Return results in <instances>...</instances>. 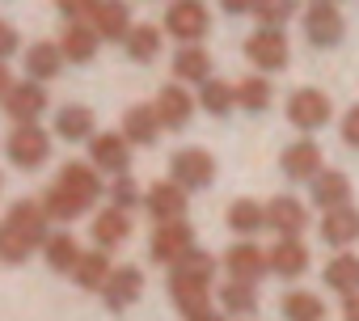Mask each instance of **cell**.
I'll return each mask as SVG.
<instances>
[{
    "instance_id": "obj_10",
    "label": "cell",
    "mask_w": 359,
    "mask_h": 321,
    "mask_svg": "<svg viewBox=\"0 0 359 321\" xmlns=\"http://www.w3.org/2000/svg\"><path fill=\"white\" fill-rule=\"evenodd\" d=\"M300 26H304V39L313 47H338L342 34H346V22H342V13L334 5H309Z\"/></svg>"
},
{
    "instance_id": "obj_7",
    "label": "cell",
    "mask_w": 359,
    "mask_h": 321,
    "mask_svg": "<svg viewBox=\"0 0 359 321\" xmlns=\"http://www.w3.org/2000/svg\"><path fill=\"white\" fill-rule=\"evenodd\" d=\"M169 296L182 313V321H208L212 317V283L203 279H187V275H173L169 271Z\"/></svg>"
},
{
    "instance_id": "obj_36",
    "label": "cell",
    "mask_w": 359,
    "mask_h": 321,
    "mask_svg": "<svg viewBox=\"0 0 359 321\" xmlns=\"http://www.w3.org/2000/svg\"><path fill=\"white\" fill-rule=\"evenodd\" d=\"M169 271H173V275H187V279H203V283H212V275H216V258H212L208 250L191 245L182 258H173V262H169Z\"/></svg>"
},
{
    "instance_id": "obj_12",
    "label": "cell",
    "mask_w": 359,
    "mask_h": 321,
    "mask_svg": "<svg viewBox=\"0 0 359 321\" xmlns=\"http://www.w3.org/2000/svg\"><path fill=\"white\" fill-rule=\"evenodd\" d=\"M191 245H195V228H191L187 220H165V224H156V233H152V241H148L152 258L165 262V266H169L173 258H182Z\"/></svg>"
},
{
    "instance_id": "obj_42",
    "label": "cell",
    "mask_w": 359,
    "mask_h": 321,
    "mask_svg": "<svg viewBox=\"0 0 359 321\" xmlns=\"http://www.w3.org/2000/svg\"><path fill=\"white\" fill-rule=\"evenodd\" d=\"M55 9H60L68 22H85V18H93L97 0H55Z\"/></svg>"
},
{
    "instance_id": "obj_33",
    "label": "cell",
    "mask_w": 359,
    "mask_h": 321,
    "mask_svg": "<svg viewBox=\"0 0 359 321\" xmlns=\"http://www.w3.org/2000/svg\"><path fill=\"white\" fill-rule=\"evenodd\" d=\"M271 81L266 76H245L241 85H233V106H241V110H250V114H262L266 106H271Z\"/></svg>"
},
{
    "instance_id": "obj_21",
    "label": "cell",
    "mask_w": 359,
    "mask_h": 321,
    "mask_svg": "<svg viewBox=\"0 0 359 321\" xmlns=\"http://www.w3.org/2000/svg\"><path fill=\"white\" fill-rule=\"evenodd\" d=\"M131 237V212H123V207H106V212H97L93 216V241H97V250H118L123 241Z\"/></svg>"
},
{
    "instance_id": "obj_1",
    "label": "cell",
    "mask_w": 359,
    "mask_h": 321,
    "mask_svg": "<svg viewBox=\"0 0 359 321\" xmlns=\"http://www.w3.org/2000/svg\"><path fill=\"white\" fill-rule=\"evenodd\" d=\"M97 199H102V174L93 165H85V160H68L55 178V186L39 199V207L47 212V220H76Z\"/></svg>"
},
{
    "instance_id": "obj_41",
    "label": "cell",
    "mask_w": 359,
    "mask_h": 321,
    "mask_svg": "<svg viewBox=\"0 0 359 321\" xmlns=\"http://www.w3.org/2000/svg\"><path fill=\"white\" fill-rule=\"evenodd\" d=\"M110 207H123V212L140 207V186H135L127 174H118V178H114V186H110Z\"/></svg>"
},
{
    "instance_id": "obj_48",
    "label": "cell",
    "mask_w": 359,
    "mask_h": 321,
    "mask_svg": "<svg viewBox=\"0 0 359 321\" xmlns=\"http://www.w3.org/2000/svg\"><path fill=\"white\" fill-rule=\"evenodd\" d=\"M313 5H334V0H313Z\"/></svg>"
},
{
    "instance_id": "obj_35",
    "label": "cell",
    "mask_w": 359,
    "mask_h": 321,
    "mask_svg": "<svg viewBox=\"0 0 359 321\" xmlns=\"http://www.w3.org/2000/svg\"><path fill=\"white\" fill-rule=\"evenodd\" d=\"M220 304H224V313H233V317L254 313V308H258V287H254L250 279H229V283L220 287Z\"/></svg>"
},
{
    "instance_id": "obj_3",
    "label": "cell",
    "mask_w": 359,
    "mask_h": 321,
    "mask_svg": "<svg viewBox=\"0 0 359 321\" xmlns=\"http://www.w3.org/2000/svg\"><path fill=\"white\" fill-rule=\"evenodd\" d=\"M212 30V13L203 0H173L165 9V34H173L177 43H199Z\"/></svg>"
},
{
    "instance_id": "obj_8",
    "label": "cell",
    "mask_w": 359,
    "mask_h": 321,
    "mask_svg": "<svg viewBox=\"0 0 359 321\" xmlns=\"http://www.w3.org/2000/svg\"><path fill=\"white\" fill-rule=\"evenodd\" d=\"M330 114H334V106L321 89H296L287 97V123L296 131H317V127L330 123Z\"/></svg>"
},
{
    "instance_id": "obj_14",
    "label": "cell",
    "mask_w": 359,
    "mask_h": 321,
    "mask_svg": "<svg viewBox=\"0 0 359 321\" xmlns=\"http://www.w3.org/2000/svg\"><path fill=\"white\" fill-rule=\"evenodd\" d=\"M309 271V245H300V237H279L266 250V275L279 279H300Z\"/></svg>"
},
{
    "instance_id": "obj_27",
    "label": "cell",
    "mask_w": 359,
    "mask_h": 321,
    "mask_svg": "<svg viewBox=\"0 0 359 321\" xmlns=\"http://www.w3.org/2000/svg\"><path fill=\"white\" fill-rule=\"evenodd\" d=\"M325 287H334L338 296H351V292H359V254H334L330 262H325Z\"/></svg>"
},
{
    "instance_id": "obj_25",
    "label": "cell",
    "mask_w": 359,
    "mask_h": 321,
    "mask_svg": "<svg viewBox=\"0 0 359 321\" xmlns=\"http://www.w3.org/2000/svg\"><path fill=\"white\" fill-rule=\"evenodd\" d=\"M173 76L187 81V85H203L212 76V55L199 47V43H187L182 51L173 55Z\"/></svg>"
},
{
    "instance_id": "obj_49",
    "label": "cell",
    "mask_w": 359,
    "mask_h": 321,
    "mask_svg": "<svg viewBox=\"0 0 359 321\" xmlns=\"http://www.w3.org/2000/svg\"><path fill=\"white\" fill-rule=\"evenodd\" d=\"M208 321H224V317H216V313H212V317H208Z\"/></svg>"
},
{
    "instance_id": "obj_38",
    "label": "cell",
    "mask_w": 359,
    "mask_h": 321,
    "mask_svg": "<svg viewBox=\"0 0 359 321\" xmlns=\"http://www.w3.org/2000/svg\"><path fill=\"white\" fill-rule=\"evenodd\" d=\"M283 317L287 321H325V304L313 292H287L283 296Z\"/></svg>"
},
{
    "instance_id": "obj_34",
    "label": "cell",
    "mask_w": 359,
    "mask_h": 321,
    "mask_svg": "<svg viewBox=\"0 0 359 321\" xmlns=\"http://www.w3.org/2000/svg\"><path fill=\"white\" fill-rule=\"evenodd\" d=\"M229 228H233L237 237H254V233H262V228H266V207L254 203V199H237V203L229 207Z\"/></svg>"
},
{
    "instance_id": "obj_24",
    "label": "cell",
    "mask_w": 359,
    "mask_h": 321,
    "mask_svg": "<svg viewBox=\"0 0 359 321\" xmlns=\"http://www.w3.org/2000/svg\"><path fill=\"white\" fill-rule=\"evenodd\" d=\"M93 131H97V114L89 106H64L55 114V135L68 139V144H85Z\"/></svg>"
},
{
    "instance_id": "obj_15",
    "label": "cell",
    "mask_w": 359,
    "mask_h": 321,
    "mask_svg": "<svg viewBox=\"0 0 359 321\" xmlns=\"http://www.w3.org/2000/svg\"><path fill=\"white\" fill-rule=\"evenodd\" d=\"M144 207H148V216H152L156 224L182 220V216H187V191L177 186V182H156V186H148Z\"/></svg>"
},
{
    "instance_id": "obj_20",
    "label": "cell",
    "mask_w": 359,
    "mask_h": 321,
    "mask_svg": "<svg viewBox=\"0 0 359 321\" xmlns=\"http://www.w3.org/2000/svg\"><path fill=\"white\" fill-rule=\"evenodd\" d=\"M309 182H313V186H309V191H313V203H317L321 212L351 203V178H346L342 170H317Z\"/></svg>"
},
{
    "instance_id": "obj_47",
    "label": "cell",
    "mask_w": 359,
    "mask_h": 321,
    "mask_svg": "<svg viewBox=\"0 0 359 321\" xmlns=\"http://www.w3.org/2000/svg\"><path fill=\"white\" fill-rule=\"evenodd\" d=\"M9 85H13V81H9V68H5V60H0V97H5Z\"/></svg>"
},
{
    "instance_id": "obj_6",
    "label": "cell",
    "mask_w": 359,
    "mask_h": 321,
    "mask_svg": "<svg viewBox=\"0 0 359 321\" xmlns=\"http://www.w3.org/2000/svg\"><path fill=\"white\" fill-rule=\"evenodd\" d=\"M169 170H173L169 182H177L182 191H203L216 178V156L208 148H182V152H173Z\"/></svg>"
},
{
    "instance_id": "obj_37",
    "label": "cell",
    "mask_w": 359,
    "mask_h": 321,
    "mask_svg": "<svg viewBox=\"0 0 359 321\" xmlns=\"http://www.w3.org/2000/svg\"><path fill=\"white\" fill-rule=\"evenodd\" d=\"M195 106H203L208 114L224 118V114L233 110V85H229V81H216V76H208V81L199 85V97H195Z\"/></svg>"
},
{
    "instance_id": "obj_16",
    "label": "cell",
    "mask_w": 359,
    "mask_h": 321,
    "mask_svg": "<svg viewBox=\"0 0 359 321\" xmlns=\"http://www.w3.org/2000/svg\"><path fill=\"white\" fill-rule=\"evenodd\" d=\"M89 22H93L102 43H123L127 30H131V9H127V0H97Z\"/></svg>"
},
{
    "instance_id": "obj_40",
    "label": "cell",
    "mask_w": 359,
    "mask_h": 321,
    "mask_svg": "<svg viewBox=\"0 0 359 321\" xmlns=\"http://www.w3.org/2000/svg\"><path fill=\"white\" fill-rule=\"evenodd\" d=\"M296 0H254V18H258V26H271V30H283V22H292L296 18Z\"/></svg>"
},
{
    "instance_id": "obj_31",
    "label": "cell",
    "mask_w": 359,
    "mask_h": 321,
    "mask_svg": "<svg viewBox=\"0 0 359 321\" xmlns=\"http://www.w3.org/2000/svg\"><path fill=\"white\" fill-rule=\"evenodd\" d=\"M161 43H165V34H161L156 26H131L127 39H123V47H127V55H131L135 64H152V60L161 55Z\"/></svg>"
},
{
    "instance_id": "obj_5",
    "label": "cell",
    "mask_w": 359,
    "mask_h": 321,
    "mask_svg": "<svg viewBox=\"0 0 359 321\" xmlns=\"http://www.w3.org/2000/svg\"><path fill=\"white\" fill-rule=\"evenodd\" d=\"M89 165L97 170V174H110V178H118V174H127L131 170V144H127V135L123 131H93L89 135Z\"/></svg>"
},
{
    "instance_id": "obj_23",
    "label": "cell",
    "mask_w": 359,
    "mask_h": 321,
    "mask_svg": "<svg viewBox=\"0 0 359 321\" xmlns=\"http://www.w3.org/2000/svg\"><path fill=\"white\" fill-rule=\"evenodd\" d=\"M224 271H233V279L258 283V279L266 275V254H262L254 241H237V245L224 254Z\"/></svg>"
},
{
    "instance_id": "obj_45",
    "label": "cell",
    "mask_w": 359,
    "mask_h": 321,
    "mask_svg": "<svg viewBox=\"0 0 359 321\" xmlns=\"http://www.w3.org/2000/svg\"><path fill=\"white\" fill-rule=\"evenodd\" d=\"M342 321H359V292L342 296Z\"/></svg>"
},
{
    "instance_id": "obj_46",
    "label": "cell",
    "mask_w": 359,
    "mask_h": 321,
    "mask_svg": "<svg viewBox=\"0 0 359 321\" xmlns=\"http://www.w3.org/2000/svg\"><path fill=\"white\" fill-rule=\"evenodd\" d=\"M220 9H224V13H233V18H241V13H250V9H254V0H220Z\"/></svg>"
},
{
    "instance_id": "obj_9",
    "label": "cell",
    "mask_w": 359,
    "mask_h": 321,
    "mask_svg": "<svg viewBox=\"0 0 359 321\" xmlns=\"http://www.w3.org/2000/svg\"><path fill=\"white\" fill-rule=\"evenodd\" d=\"M97 292H102L106 308L123 313V308H131L144 296V271L140 266H110V275H106V283Z\"/></svg>"
},
{
    "instance_id": "obj_32",
    "label": "cell",
    "mask_w": 359,
    "mask_h": 321,
    "mask_svg": "<svg viewBox=\"0 0 359 321\" xmlns=\"http://www.w3.org/2000/svg\"><path fill=\"white\" fill-rule=\"evenodd\" d=\"M106 275H110V254H106V250H89V254H81L76 266H72V279H76L85 292H97V287L106 283Z\"/></svg>"
},
{
    "instance_id": "obj_17",
    "label": "cell",
    "mask_w": 359,
    "mask_h": 321,
    "mask_svg": "<svg viewBox=\"0 0 359 321\" xmlns=\"http://www.w3.org/2000/svg\"><path fill=\"white\" fill-rule=\"evenodd\" d=\"M321 241L334 245V250H346L359 241V207L342 203V207H330L325 220H321Z\"/></svg>"
},
{
    "instance_id": "obj_39",
    "label": "cell",
    "mask_w": 359,
    "mask_h": 321,
    "mask_svg": "<svg viewBox=\"0 0 359 321\" xmlns=\"http://www.w3.org/2000/svg\"><path fill=\"white\" fill-rule=\"evenodd\" d=\"M34 250H39V245H34L26 233H18L9 220H0V262H13V266H18V262H26Z\"/></svg>"
},
{
    "instance_id": "obj_43",
    "label": "cell",
    "mask_w": 359,
    "mask_h": 321,
    "mask_svg": "<svg viewBox=\"0 0 359 321\" xmlns=\"http://www.w3.org/2000/svg\"><path fill=\"white\" fill-rule=\"evenodd\" d=\"M18 47H22V39H18V30L9 26V22H0V60L9 64V55H18Z\"/></svg>"
},
{
    "instance_id": "obj_30",
    "label": "cell",
    "mask_w": 359,
    "mask_h": 321,
    "mask_svg": "<svg viewBox=\"0 0 359 321\" xmlns=\"http://www.w3.org/2000/svg\"><path fill=\"white\" fill-rule=\"evenodd\" d=\"M43 258H47L51 271L72 275V266H76V258H81V245H76L72 233H47V241H43Z\"/></svg>"
},
{
    "instance_id": "obj_44",
    "label": "cell",
    "mask_w": 359,
    "mask_h": 321,
    "mask_svg": "<svg viewBox=\"0 0 359 321\" xmlns=\"http://www.w3.org/2000/svg\"><path fill=\"white\" fill-rule=\"evenodd\" d=\"M342 144L359 148V106H351V110L342 114Z\"/></svg>"
},
{
    "instance_id": "obj_18",
    "label": "cell",
    "mask_w": 359,
    "mask_h": 321,
    "mask_svg": "<svg viewBox=\"0 0 359 321\" xmlns=\"http://www.w3.org/2000/svg\"><path fill=\"white\" fill-rule=\"evenodd\" d=\"M152 110H156L161 127H187V123H191V114H195V97H191L182 85H165V89L156 93Z\"/></svg>"
},
{
    "instance_id": "obj_19",
    "label": "cell",
    "mask_w": 359,
    "mask_h": 321,
    "mask_svg": "<svg viewBox=\"0 0 359 321\" xmlns=\"http://www.w3.org/2000/svg\"><path fill=\"white\" fill-rule=\"evenodd\" d=\"M279 170H283L292 182H309V178L321 170V148H317L313 139H296V144H287L283 156H279Z\"/></svg>"
},
{
    "instance_id": "obj_4",
    "label": "cell",
    "mask_w": 359,
    "mask_h": 321,
    "mask_svg": "<svg viewBox=\"0 0 359 321\" xmlns=\"http://www.w3.org/2000/svg\"><path fill=\"white\" fill-rule=\"evenodd\" d=\"M245 60L262 72H283L287 60H292V47H287V34L283 30H271V26H258L250 39H245Z\"/></svg>"
},
{
    "instance_id": "obj_28",
    "label": "cell",
    "mask_w": 359,
    "mask_h": 321,
    "mask_svg": "<svg viewBox=\"0 0 359 321\" xmlns=\"http://www.w3.org/2000/svg\"><path fill=\"white\" fill-rule=\"evenodd\" d=\"M64 72V51H60V43H34L30 51H26V76L30 81H51V76H60Z\"/></svg>"
},
{
    "instance_id": "obj_22",
    "label": "cell",
    "mask_w": 359,
    "mask_h": 321,
    "mask_svg": "<svg viewBox=\"0 0 359 321\" xmlns=\"http://www.w3.org/2000/svg\"><path fill=\"white\" fill-rule=\"evenodd\" d=\"M97 47H102V39H97V30H93L89 22H72V26L64 30V39H60L64 64H68V60H72V64H89V60L97 55Z\"/></svg>"
},
{
    "instance_id": "obj_26",
    "label": "cell",
    "mask_w": 359,
    "mask_h": 321,
    "mask_svg": "<svg viewBox=\"0 0 359 321\" xmlns=\"http://www.w3.org/2000/svg\"><path fill=\"white\" fill-rule=\"evenodd\" d=\"M18 233H26L34 245H43L47 241V212L34 203V199H18L13 207H9V216H5Z\"/></svg>"
},
{
    "instance_id": "obj_11",
    "label": "cell",
    "mask_w": 359,
    "mask_h": 321,
    "mask_svg": "<svg viewBox=\"0 0 359 321\" xmlns=\"http://www.w3.org/2000/svg\"><path fill=\"white\" fill-rule=\"evenodd\" d=\"M47 110V89L43 81H22V85H9L5 89V114L13 123H39Z\"/></svg>"
},
{
    "instance_id": "obj_29",
    "label": "cell",
    "mask_w": 359,
    "mask_h": 321,
    "mask_svg": "<svg viewBox=\"0 0 359 321\" xmlns=\"http://www.w3.org/2000/svg\"><path fill=\"white\" fill-rule=\"evenodd\" d=\"M123 135H127V144H156V135H161V118H156V110L152 106H131L127 114H123Z\"/></svg>"
},
{
    "instance_id": "obj_2",
    "label": "cell",
    "mask_w": 359,
    "mask_h": 321,
    "mask_svg": "<svg viewBox=\"0 0 359 321\" xmlns=\"http://www.w3.org/2000/svg\"><path fill=\"white\" fill-rule=\"evenodd\" d=\"M5 156L13 160L18 170H39V165H47V156H51V135L39 123H18V131L5 144Z\"/></svg>"
},
{
    "instance_id": "obj_13",
    "label": "cell",
    "mask_w": 359,
    "mask_h": 321,
    "mask_svg": "<svg viewBox=\"0 0 359 321\" xmlns=\"http://www.w3.org/2000/svg\"><path fill=\"white\" fill-rule=\"evenodd\" d=\"M266 228H275V237H300L309 228V207L296 195H275L266 203Z\"/></svg>"
}]
</instances>
